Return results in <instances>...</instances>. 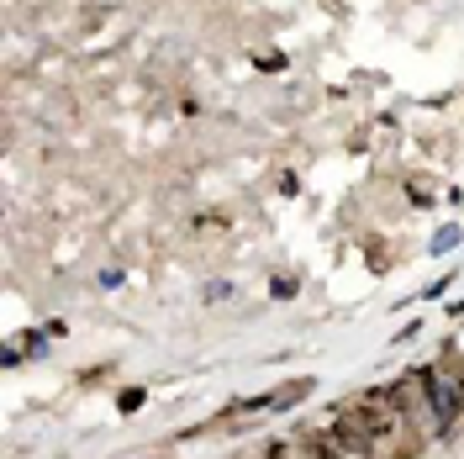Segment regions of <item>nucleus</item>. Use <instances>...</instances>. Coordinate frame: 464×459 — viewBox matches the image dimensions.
<instances>
[{
	"instance_id": "7ed1b4c3",
	"label": "nucleus",
	"mask_w": 464,
	"mask_h": 459,
	"mask_svg": "<svg viewBox=\"0 0 464 459\" xmlns=\"http://www.w3.org/2000/svg\"><path fill=\"white\" fill-rule=\"evenodd\" d=\"M311 454L317 459H343V449L333 444V433H317V438H311Z\"/></svg>"
},
{
	"instance_id": "f257e3e1",
	"label": "nucleus",
	"mask_w": 464,
	"mask_h": 459,
	"mask_svg": "<svg viewBox=\"0 0 464 459\" xmlns=\"http://www.w3.org/2000/svg\"><path fill=\"white\" fill-rule=\"evenodd\" d=\"M391 397H396V406H402V417H406V428H433L443 433V423H438V406H433V391H428V375L422 369H412V375H402L396 386H391Z\"/></svg>"
},
{
	"instance_id": "f03ea898",
	"label": "nucleus",
	"mask_w": 464,
	"mask_h": 459,
	"mask_svg": "<svg viewBox=\"0 0 464 459\" xmlns=\"http://www.w3.org/2000/svg\"><path fill=\"white\" fill-rule=\"evenodd\" d=\"M422 375H428V391H433L438 423H443V428H454V423L464 417V369L454 375V369H443V365H428Z\"/></svg>"
}]
</instances>
